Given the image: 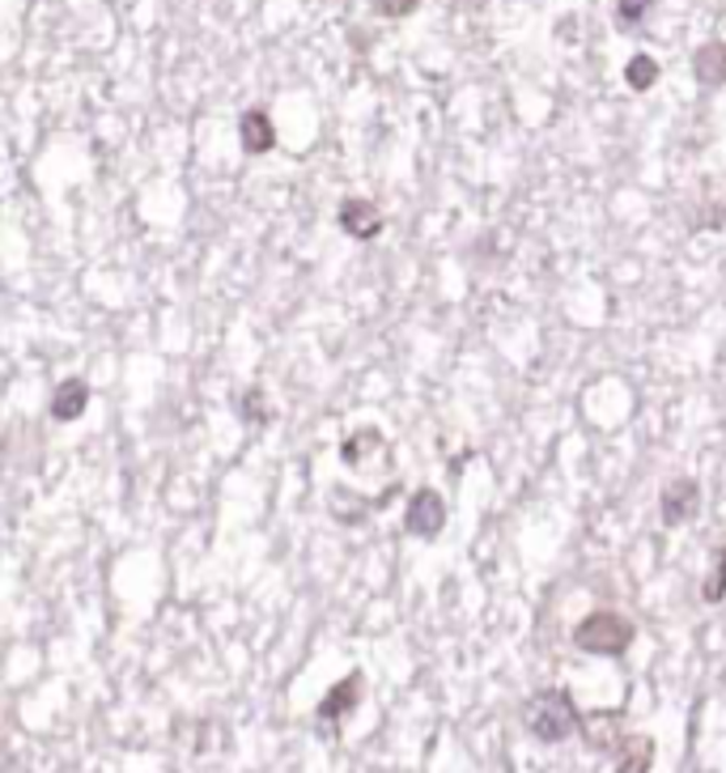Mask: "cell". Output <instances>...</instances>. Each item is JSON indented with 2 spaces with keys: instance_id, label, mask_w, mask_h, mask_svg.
<instances>
[{
  "instance_id": "1",
  "label": "cell",
  "mask_w": 726,
  "mask_h": 773,
  "mask_svg": "<svg viewBox=\"0 0 726 773\" xmlns=\"http://www.w3.org/2000/svg\"><path fill=\"white\" fill-rule=\"evenodd\" d=\"M523 722H527V731L536 735L539 744H561V740H569L582 727V714H578L569 689H544L527 701Z\"/></svg>"
},
{
  "instance_id": "2",
  "label": "cell",
  "mask_w": 726,
  "mask_h": 773,
  "mask_svg": "<svg viewBox=\"0 0 726 773\" xmlns=\"http://www.w3.org/2000/svg\"><path fill=\"white\" fill-rule=\"evenodd\" d=\"M574 646L587 655H603V659H620L633 646V625L620 612H591L578 621L574 629Z\"/></svg>"
},
{
  "instance_id": "3",
  "label": "cell",
  "mask_w": 726,
  "mask_h": 773,
  "mask_svg": "<svg viewBox=\"0 0 726 773\" xmlns=\"http://www.w3.org/2000/svg\"><path fill=\"white\" fill-rule=\"evenodd\" d=\"M403 527H408V536H417V540H433V536H442V527H446V501L438 489H417V494L408 497V515H403Z\"/></svg>"
},
{
  "instance_id": "4",
  "label": "cell",
  "mask_w": 726,
  "mask_h": 773,
  "mask_svg": "<svg viewBox=\"0 0 726 773\" xmlns=\"http://www.w3.org/2000/svg\"><path fill=\"white\" fill-rule=\"evenodd\" d=\"M659 510H663V523L667 527H684L697 519L701 510V489L697 480H672L663 497H659Z\"/></svg>"
},
{
  "instance_id": "5",
  "label": "cell",
  "mask_w": 726,
  "mask_h": 773,
  "mask_svg": "<svg viewBox=\"0 0 726 773\" xmlns=\"http://www.w3.org/2000/svg\"><path fill=\"white\" fill-rule=\"evenodd\" d=\"M239 140H242V149H246L251 158H260V153L276 149V128H272L269 110H264V107L246 110V115L239 119Z\"/></svg>"
},
{
  "instance_id": "6",
  "label": "cell",
  "mask_w": 726,
  "mask_h": 773,
  "mask_svg": "<svg viewBox=\"0 0 726 773\" xmlns=\"http://www.w3.org/2000/svg\"><path fill=\"white\" fill-rule=\"evenodd\" d=\"M336 218H340V230L353 234V239H375L378 230H382V218H378V209L370 200H361V195H349L340 209H336Z\"/></svg>"
},
{
  "instance_id": "7",
  "label": "cell",
  "mask_w": 726,
  "mask_h": 773,
  "mask_svg": "<svg viewBox=\"0 0 726 773\" xmlns=\"http://www.w3.org/2000/svg\"><path fill=\"white\" fill-rule=\"evenodd\" d=\"M357 701H361V676L353 671L340 685L327 689V697L319 701V718L323 722H340V718H349L357 710Z\"/></svg>"
},
{
  "instance_id": "8",
  "label": "cell",
  "mask_w": 726,
  "mask_h": 773,
  "mask_svg": "<svg viewBox=\"0 0 726 773\" xmlns=\"http://www.w3.org/2000/svg\"><path fill=\"white\" fill-rule=\"evenodd\" d=\"M85 404H90V383H85V379H64L52 395V416L64 421V425H69V421H81Z\"/></svg>"
},
{
  "instance_id": "9",
  "label": "cell",
  "mask_w": 726,
  "mask_h": 773,
  "mask_svg": "<svg viewBox=\"0 0 726 773\" xmlns=\"http://www.w3.org/2000/svg\"><path fill=\"white\" fill-rule=\"evenodd\" d=\"M693 77H697L705 89H718L726 85V43H705L693 55Z\"/></svg>"
},
{
  "instance_id": "10",
  "label": "cell",
  "mask_w": 726,
  "mask_h": 773,
  "mask_svg": "<svg viewBox=\"0 0 726 773\" xmlns=\"http://www.w3.org/2000/svg\"><path fill=\"white\" fill-rule=\"evenodd\" d=\"M654 765V740L650 735H624L617 752V773H650Z\"/></svg>"
},
{
  "instance_id": "11",
  "label": "cell",
  "mask_w": 726,
  "mask_h": 773,
  "mask_svg": "<svg viewBox=\"0 0 726 773\" xmlns=\"http://www.w3.org/2000/svg\"><path fill=\"white\" fill-rule=\"evenodd\" d=\"M370 451H387V438H382L378 430H357V434H349V438L340 442V459H345L349 468H361Z\"/></svg>"
},
{
  "instance_id": "12",
  "label": "cell",
  "mask_w": 726,
  "mask_h": 773,
  "mask_svg": "<svg viewBox=\"0 0 726 773\" xmlns=\"http://www.w3.org/2000/svg\"><path fill=\"white\" fill-rule=\"evenodd\" d=\"M659 73H663V68H659V60H654V55H645V52H638L629 64H624V82H629V89H638V94H645L650 85L659 82Z\"/></svg>"
},
{
  "instance_id": "13",
  "label": "cell",
  "mask_w": 726,
  "mask_h": 773,
  "mask_svg": "<svg viewBox=\"0 0 726 773\" xmlns=\"http://www.w3.org/2000/svg\"><path fill=\"white\" fill-rule=\"evenodd\" d=\"M654 9V0H617V22L620 30H638L645 22V13Z\"/></svg>"
},
{
  "instance_id": "14",
  "label": "cell",
  "mask_w": 726,
  "mask_h": 773,
  "mask_svg": "<svg viewBox=\"0 0 726 773\" xmlns=\"http://www.w3.org/2000/svg\"><path fill=\"white\" fill-rule=\"evenodd\" d=\"M723 595H726V549L718 552V570L705 579V591H701V600H705V604H718Z\"/></svg>"
},
{
  "instance_id": "15",
  "label": "cell",
  "mask_w": 726,
  "mask_h": 773,
  "mask_svg": "<svg viewBox=\"0 0 726 773\" xmlns=\"http://www.w3.org/2000/svg\"><path fill=\"white\" fill-rule=\"evenodd\" d=\"M375 9L382 18H408V13L421 9V0H375Z\"/></svg>"
},
{
  "instance_id": "16",
  "label": "cell",
  "mask_w": 726,
  "mask_h": 773,
  "mask_svg": "<svg viewBox=\"0 0 726 773\" xmlns=\"http://www.w3.org/2000/svg\"><path fill=\"white\" fill-rule=\"evenodd\" d=\"M242 413L251 416V421H255V425H260V421H264V413H260V391H255V386H251V391H246V395H242Z\"/></svg>"
}]
</instances>
